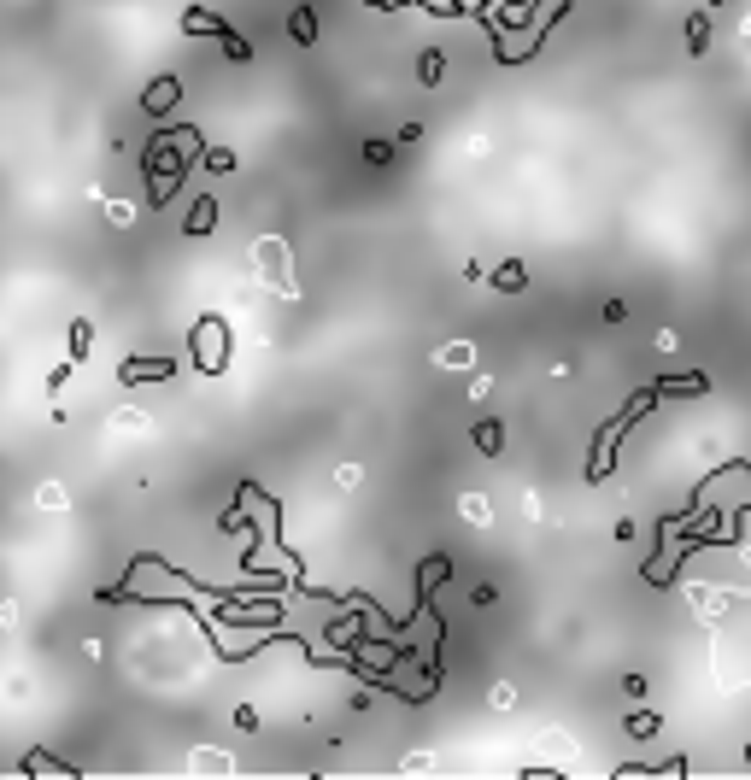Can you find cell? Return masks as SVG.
<instances>
[{
	"label": "cell",
	"instance_id": "obj_18",
	"mask_svg": "<svg viewBox=\"0 0 751 780\" xmlns=\"http://www.w3.org/2000/svg\"><path fill=\"white\" fill-rule=\"evenodd\" d=\"M200 165H206V171H235V153H229V147H200Z\"/></svg>",
	"mask_w": 751,
	"mask_h": 780
},
{
	"label": "cell",
	"instance_id": "obj_7",
	"mask_svg": "<svg viewBox=\"0 0 751 780\" xmlns=\"http://www.w3.org/2000/svg\"><path fill=\"white\" fill-rule=\"evenodd\" d=\"M259 264L270 270L265 288H276L282 300H294V294H300V288H294V264H288V247H282V241H259Z\"/></svg>",
	"mask_w": 751,
	"mask_h": 780
},
{
	"label": "cell",
	"instance_id": "obj_20",
	"mask_svg": "<svg viewBox=\"0 0 751 780\" xmlns=\"http://www.w3.org/2000/svg\"><path fill=\"white\" fill-rule=\"evenodd\" d=\"M628 734H634V739H652V734H658V716H652V710H634V716H628Z\"/></svg>",
	"mask_w": 751,
	"mask_h": 780
},
{
	"label": "cell",
	"instance_id": "obj_12",
	"mask_svg": "<svg viewBox=\"0 0 751 780\" xmlns=\"http://www.w3.org/2000/svg\"><path fill=\"white\" fill-rule=\"evenodd\" d=\"M493 288H499V294H523V288H529V270H523L517 259L499 264V270H493Z\"/></svg>",
	"mask_w": 751,
	"mask_h": 780
},
{
	"label": "cell",
	"instance_id": "obj_3",
	"mask_svg": "<svg viewBox=\"0 0 751 780\" xmlns=\"http://www.w3.org/2000/svg\"><path fill=\"white\" fill-rule=\"evenodd\" d=\"M687 511H716V517H746L751 511V464L734 458L722 470H710L699 487H693V505Z\"/></svg>",
	"mask_w": 751,
	"mask_h": 780
},
{
	"label": "cell",
	"instance_id": "obj_9",
	"mask_svg": "<svg viewBox=\"0 0 751 780\" xmlns=\"http://www.w3.org/2000/svg\"><path fill=\"white\" fill-rule=\"evenodd\" d=\"M177 100H182V83H177V77H153V83H147V94H141V106H147L153 118H165Z\"/></svg>",
	"mask_w": 751,
	"mask_h": 780
},
{
	"label": "cell",
	"instance_id": "obj_1",
	"mask_svg": "<svg viewBox=\"0 0 751 780\" xmlns=\"http://www.w3.org/2000/svg\"><path fill=\"white\" fill-rule=\"evenodd\" d=\"M570 12V0H487L482 18L487 36H493V59L499 65H517V59H529L534 47L552 36V24Z\"/></svg>",
	"mask_w": 751,
	"mask_h": 780
},
{
	"label": "cell",
	"instance_id": "obj_8",
	"mask_svg": "<svg viewBox=\"0 0 751 780\" xmlns=\"http://www.w3.org/2000/svg\"><path fill=\"white\" fill-rule=\"evenodd\" d=\"M171 376H177L171 358H124L118 364V382H130V388H153V382H171Z\"/></svg>",
	"mask_w": 751,
	"mask_h": 780
},
{
	"label": "cell",
	"instance_id": "obj_10",
	"mask_svg": "<svg viewBox=\"0 0 751 780\" xmlns=\"http://www.w3.org/2000/svg\"><path fill=\"white\" fill-rule=\"evenodd\" d=\"M218 229V200L212 194H200L194 206H188V223H182V235H212Z\"/></svg>",
	"mask_w": 751,
	"mask_h": 780
},
{
	"label": "cell",
	"instance_id": "obj_16",
	"mask_svg": "<svg viewBox=\"0 0 751 780\" xmlns=\"http://www.w3.org/2000/svg\"><path fill=\"white\" fill-rule=\"evenodd\" d=\"M476 446H482L487 458H493V452L505 446V429H499V417H487V423H476Z\"/></svg>",
	"mask_w": 751,
	"mask_h": 780
},
{
	"label": "cell",
	"instance_id": "obj_2",
	"mask_svg": "<svg viewBox=\"0 0 751 780\" xmlns=\"http://www.w3.org/2000/svg\"><path fill=\"white\" fill-rule=\"evenodd\" d=\"M200 141H206V135L194 130V124H171V130H159L147 141V153H141L147 206H171V200H177V188L188 182V165H200Z\"/></svg>",
	"mask_w": 751,
	"mask_h": 780
},
{
	"label": "cell",
	"instance_id": "obj_15",
	"mask_svg": "<svg viewBox=\"0 0 751 780\" xmlns=\"http://www.w3.org/2000/svg\"><path fill=\"white\" fill-rule=\"evenodd\" d=\"M89 347H94V323H89V317H77V323H71V364H83Z\"/></svg>",
	"mask_w": 751,
	"mask_h": 780
},
{
	"label": "cell",
	"instance_id": "obj_4",
	"mask_svg": "<svg viewBox=\"0 0 751 780\" xmlns=\"http://www.w3.org/2000/svg\"><path fill=\"white\" fill-rule=\"evenodd\" d=\"M652 405H658V393H652V388L628 393V405H622L617 417H611L605 429L593 434V452H587V481H611V476H617V446H622V434H628V423H634V417H646Z\"/></svg>",
	"mask_w": 751,
	"mask_h": 780
},
{
	"label": "cell",
	"instance_id": "obj_21",
	"mask_svg": "<svg viewBox=\"0 0 751 780\" xmlns=\"http://www.w3.org/2000/svg\"><path fill=\"white\" fill-rule=\"evenodd\" d=\"M364 159H370V165H388V159H394V141H364Z\"/></svg>",
	"mask_w": 751,
	"mask_h": 780
},
{
	"label": "cell",
	"instance_id": "obj_5",
	"mask_svg": "<svg viewBox=\"0 0 751 780\" xmlns=\"http://www.w3.org/2000/svg\"><path fill=\"white\" fill-rule=\"evenodd\" d=\"M188 358H194L200 376H223V370H229V323H223L218 311H206V317L188 329Z\"/></svg>",
	"mask_w": 751,
	"mask_h": 780
},
{
	"label": "cell",
	"instance_id": "obj_13",
	"mask_svg": "<svg viewBox=\"0 0 751 780\" xmlns=\"http://www.w3.org/2000/svg\"><path fill=\"white\" fill-rule=\"evenodd\" d=\"M288 36H294L300 47H311V42H317V12H311V6H300V12L288 18Z\"/></svg>",
	"mask_w": 751,
	"mask_h": 780
},
{
	"label": "cell",
	"instance_id": "obj_11",
	"mask_svg": "<svg viewBox=\"0 0 751 780\" xmlns=\"http://www.w3.org/2000/svg\"><path fill=\"white\" fill-rule=\"evenodd\" d=\"M658 399H699V393H710V376H669V382H658Z\"/></svg>",
	"mask_w": 751,
	"mask_h": 780
},
{
	"label": "cell",
	"instance_id": "obj_6",
	"mask_svg": "<svg viewBox=\"0 0 751 780\" xmlns=\"http://www.w3.org/2000/svg\"><path fill=\"white\" fill-rule=\"evenodd\" d=\"M182 36H218V42H223V53H229L235 65H247V59H253L247 36H241V30H229V24H223L218 12H206V6H188V12H182Z\"/></svg>",
	"mask_w": 751,
	"mask_h": 780
},
{
	"label": "cell",
	"instance_id": "obj_14",
	"mask_svg": "<svg viewBox=\"0 0 751 780\" xmlns=\"http://www.w3.org/2000/svg\"><path fill=\"white\" fill-rule=\"evenodd\" d=\"M441 71H446L441 47H423V59H417V83H423V88H435V83H441Z\"/></svg>",
	"mask_w": 751,
	"mask_h": 780
},
{
	"label": "cell",
	"instance_id": "obj_23",
	"mask_svg": "<svg viewBox=\"0 0 751 780\" xmlns=\"http://www.w3.org/2000/svg\"><path fill=\"white\" fill-rule=\"evenodd\" d=\"M710 6H722V0H710Z\"/></svg>",
	"mask_w": 751,
	"mask_h": 780
},
{
	"label": "cell",
	"instance_id": "obj_19",
	"mask_svg": "<svg viewBox=\"0 0 751 780\" xmlns=\"http://www.w3.org/2000/svg\"><path fill=\"white\" fill-rule=\"evenodd\" d=\"M705 47H710V24H705V18H687V53L705 59Z\"/></svg>",
	"mask_w": 751,
	"mask_h": 780
},
{
	"label": "cell",
	"instance_id": "obj_22",
	"mask_svg": "<svg viewBox=\"0 0 751 780\" xmlns=\"http://www.w3.org/2000/svg\"><path fill=\"white\" fill-rule=\"evenodd\" d=\"M746 763H751V745H746Z\"/></svg>",
	"mask_w": 751,
	"mask_h": 780
},
{
	"label": "cell",
	"instance_id": "obj_17",
	"mask_svg": "<svg viewBox=\"0 0 751 780\" xmlns=\"http://www.w3.org/2000/svg\"><path fill=\"white\" fill-rule=\"evenodd\" d=\"M411 6H423V12H435V18H470L464 0H411Z\"/></svg>",
	"mask_w": 751,
	"mask_h": 780
}]
</instances>
